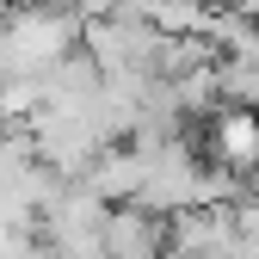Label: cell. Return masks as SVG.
<instances>
[{
	"label": "cell",
	"instance_id": "6da1fadb",
	"mask_svg": "<svg viewBox=\"0 0 259 259\" xmlns=\"http://www.w3.org/2000/svg\"><path fill=\"white\" fill-rule=\"evenodd\" d=\"M222 154L229 160H259V123L253 117H222Z\"/></svg>",
	"mask_w": 259,
	"mask_h": 259
}]
</instances>
